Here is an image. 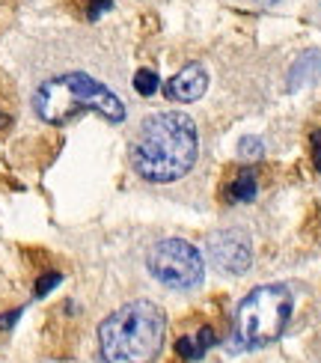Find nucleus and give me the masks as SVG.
I'll list each match as a JSON object with an SVG mask.
<instances>
[{"instance_id":"obj_1","label":"nucleus","mask_w":321,"mask_h":363,"mask_svg":"<svg viewBox=\"0 0 321 363\" xmlns=\"http://www.w3.org/2000/svg\"><path fill=\"white\" fill-rule=\"evenodd\" d=\"M196 152L200 143L191 116L176 111L149 113L131 146V167L152 185H170L193 167Z\"/></svg>"},{"instance_id":"obj_2","label":"nucleus","mask_w":321,"mask_h":363,"mask_svg":"<svg viewBox=\"0 0 321 363\" xmlns=\"http://www.w3.org/2000/svg\"><path fill=\"white\" fill-rule=\"evenodd\" d=\"M33 113L42 123L63 125L78 119L81 113H98L107 123H125L128 108L116 89L101 81L98 74L84 69H69L48 74L30 96Z\"/></svg>"},{"instance_id":"obj_3","label":"nucleus","mask_w":321,"mask_h":363,"mask_svg":"<svg viewBox=\"0 0 321 363\" xmlns=\"http://www.w3.org/2000/svg\"><path fill=\"white\" fill-rule=\"evenodd\" d=\"M167 315L152 301H131L98 325V352L104 363H152L161 354Z\"/></svg>"},{"instance_id":"obj_4","label":"nucleus","mask_w":321,"mask_h":363,"mask_svg":"<svg viewBox=\"0 0 321 363\" xmlns=\"http://www.w3.org/2000/svg\"><path fill=\"white\" fill-rule=\"evenodd\" d=\"M295 298L288 286L268 283L253 289L235 313V349H265L277 340L292 319Z\"/></svg>"},{"instance_id":"obj_5","label":"nucleus","mask_w":321,"mask_h":363,"mask_svg":"<svg viewBox=\"0 0 321 363\" xmlns=\"http://www.w3.org/2000/svg\"><path fill=\"white\" fill-rule=\"evenodd\" d=\"M146 268L167 289H196L203 283V253L185 238H164L146 256Z\"/></svg>"},{"instance_id":"obj_6","label":"nucleus","mask_w":321,"mask_h":363,"mask_svg":"<svg viewBox=\"0 0 321 363\" xmlns=\"http://www.w3.org/2000/svg\"><path fill=\"white\" fill-rule=\"evenodd\" d=\"M208 259L223 274H244L253 265V245L241 230H218L208 235Z\"/></svg>"},{"instance_id":"obj_7","label":"nucleus","mask_w":321,"mask_h":363,"mask_svg":"<svg viewBox=\"0 0 321 363\" xmlns=\"http://www.w3.org/2000/svg\"><path fill=\"white\" fill-rule=\"evenodd\" d=\"M208 89V72L203 63H188L181 72H176L170 81L164 84V93L167 99L181 101V104H191L196 99H203Z\"/></svg>"},{"instance_id":"obj_8","label":"nucleus","mask_w":321,"mask_h":363,"mask_svg":"<svg viewBox=\"0 0 321 363\" xmlns=\"http://www.w3.org/2000/svg\"><path fill=\"white\" fill-rule=\"evenodd\" d=\"M214 345H218V334H214L211 328H200V330H193V334H185L176 340V354L185 360H200Z\"/></svg>"},{"instance_id":"obj_9","label":"nucleus","mask_w":321,"mask_h":363,"mask_svg":"<svg viewBox=\"0 0 321 363\" xmlns=\"http://www.w3.org/2000/svg\"><path fill=\"white\" fill-rule=\"evenodd\" d=\"M318 72H321V51L318 48L303 51L300 60L292 66V72H288V89L298 93L300 86H307V84H312L318 78Z\"/></svg>"},{"instance_id":"obj_10","label":"nucleus","mask_w":321,"mask_h":363,"mask_svg":"<svg viewBox=\"0 0 321 363\" xmlns=\"http://www.w3.org/2000/svg\"><path fill=\"white\" fill-rule=\"evenodd\" d=\"M256 173H253V167H241L238 173H235V179H232V185L226 188V200L229 203H250L253 196H256Z\"/></svg>"},{"instance_id":"obj_11","label":"nucleus","mask_w":321,"mask_h":363,"mask_svg":"<svg viewBox=\"0 0 321 363\" xmlns=\"http://www.w3.org/2000/svg\"><path fill=\"white\" fill-rule=\"evenodd\" d=\"M134 89L140 93L143 99H149V96H155L158 93V72H152V69H140V72H134Z\"/></svg>"},{"instance_id":"obj_12","label":"nucleus","mask_w":321,"mask_h":363,"mask_svg":"<svg viewBox=\"0 0 321 363\" xmlns=\"http://www.w3.org/2000/svg\"><path fill=\"white\" fill-rule=\"evenodd\" d=\"M262 152H265V146H262V140H259V138H244L241 146H238V155L244 161H259V158H262Z\"/></svg>"},{"instance_id":"obj_13","label":"nucleus","mask_w":321,"mask_h":363,"mask_svg":"<svg viewBox=\"0 0 321 363\" xmlns=\"http://www.w3.org/2000/svg\"><path fill=\"white\" fill-rule=\"evenodd\" d=\"M60 280H63V274H57V271H51V274L39 277V280H36V289H33V292H36V298H45V295H48Z\"/></svg>"},{"instance_id":"obj_14","label":"nucleus","mask_w":321,"mask_h":363,"mask_svg":"<svg viewBox=\"0 0 321 363\" xmlns=\"http://www.w3.org/2000/svg\"><path fill=\"white\" fill-rule=\"evenodd\" d=\"M111 6H113L111 0H86V18L96 21V18H101V15L111 9Z\"/></svg>"},{"instance_id":"obj_15","label":"nucleus","mask_w":321,"mask_h":363,"mask_svg":"<svg viewBox=\"0 0 321 363\" xmlns=\"http://www.w3.org/2000/svg\"><path fill=\"white\" fill-rule=\"evenodd\" d=\"M310 143H312V164H315V170L321 173V128H315V131H312Z\"/></svg>"},{"instance_id":"obj_16","label":"nucleus","mask_w":321,"mask_h":363,"mask_svg":"<svg viewBox=\"0 0 321 363\" xmlns=\"http://www.w3.org/2000/svg\"><path fill=\"white\" fill-rule=\"evenodd\" d=\"M21 307H15V310H9V313H4V315H0V330H9L15 322H18L21 319Z\"/></svg>"},{"instance_id":"obj_17","label":"nucleus","mask_w":321,"mask_h":363,"mask_svg":"<svg viewBox=\"0 0 321 363\" xmlns=\"http://www.w3.org/2000/svg\"><path fill=\"white\" fill-rule=\"evenodd\" d=\"M253 4H259V6H274L277 0H253Z\"/></svg>"},{"instance_id":"obj_18","label":"nucleus","mask_w":321,"mask_h":363,"mask_svg":"<svg viewBox=\"0 0 321 363\" xmlns=\"http://www.w3.org/2000/svg\"><path fill=\"white\" fill-rule=\"evenodd\" d=\"M9 125V116L6 113H0V128H6Z\"/></svg>"}]
</instances>
